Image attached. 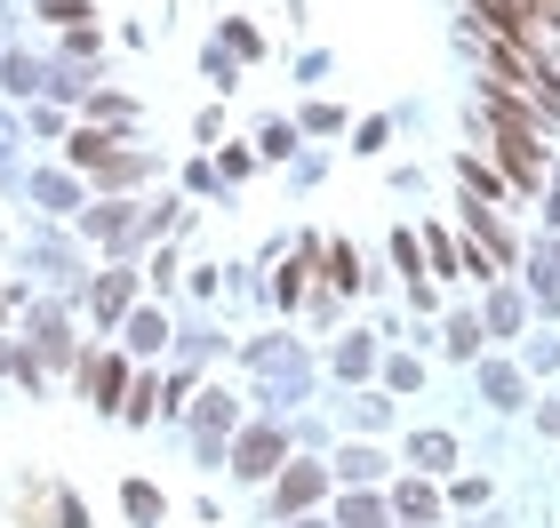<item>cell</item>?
Instances as JSON below:
<instances>
[{"instance_id": "1", "label": "cell", "mask_w": 560, "mask_h": 528, "mask_svg": "<svg viewBox=\"0 0 560 528\" xmlns=\"http://www.w3.org/2000/svg\"><path fill=\"white\" fill-rule=\"evenodd\" d=\"M280 457H289L280 424H257V433H241V448H233V472H241V481H272V472H280Z\"/></svg>"}, {"instance_id": "12", "label": "cell", "mask_w": 560, "mask_h": 528, "mask_svg": "<svg viewBox=\"0 0 560 528\" xmlns=\"http://www.w3.org/2000/svg\"><path fill=\"white\" fill-rule=\"evenodd\" d=\"M489 329H497V337H513V329H521V296H513V289H497V296H489Z\"/></svg>"}, {"instance_id": "18", "label": "cell", "mask_w": 560, "mask_h": 528, "mask_svg": "<svg viewBox=\"0 0 560 528\" xmlns=\"http://www.w3.org/2000/svg\"><path fill=\"white\" fill-rule=\"evenodd\" d=\"M345 528H385V505H376V496H352V505H345Z\"/></svg>"}, {"instance_id": "21", "label": "cell", "mask_w": 560, "mask_h": 528, "mask_svg": "<svg viewBox=\"0 0 560 528\" xmlns=\"http://www.w3.org/2000/svg\"><path fill=\"white\" fill-rule=\"evenodd\" d=\"M393 257H400V272H417L424 265V240L417 233H393Z\"/></svg>"}, {"instance_id": "10", "label": "cell", "mask_w": 560, "mask_h": 528, "mask_svg": "<svg viewBox=\"0 0 560 528\" xmlns=\"http://www.w3.org/2000/svg\"><path fill=\"white\" fill-rule=\"evenodd\" d=\"M120 505H129V513L152 528V520H161V489H152V481H129V489H120Z\"/></svg>"}, {"instance_id": "15", "label": "cell", "mask_w": 560, "mask_h": 528, "mask_svg": "<svg viewBox=\"0 0 560 528\" xmlns=\"http://www.w3.org/2000/svg\"><path fill=\"white\" fill-rule=\"evenodd\" d=\"M120 305H129V272H105V281H96V313H120Z\"/></svg>"}, {"instance_id": "24", "label": "cell", "mask_w": 560, "mask_h": 528, "mask_svg": "<svg viewBox=\"0 0 560 528\" xmlns=\"http://www.w3.org/2000/svg\"><path fill=\"white\" fill-rule=\"evenodd\" d=\"M537 424H545V433H560V392H552L545 409H537Z\"/></svg>"}, {"instance_id": "23", "label": "cell", "mask_w": 560, "mask_h": 528, "mask_svg": "<svg viewBox=\"0 0 560 528\" xmlns=\"http://www.w3.org/2000/svg\"><path fill=\"white\" fill-rule=\"evenodd\" d=\"M40 16H57V24H81L89 9H81V0H40Z\"/></svg>"}, {"instance_id": "2", "label": "cell", "mask_w": 560, "mask_h": 528, "mask_svg": "<svg viewBox=\"0 0 560 528\" xmlns=\"http://www.w3.org/2000/svg\"><path fill=\"white\" fill-rule=\"evenodd\" d=\"M233 424H241L233 392H200V400H192V441H200V457H209V465H217V448H224Z\"/></svg>"}, {"instance_id": "22", "label": "cell", "mask_w": 560, "mask_h": 528, "mask_svg": "<svg viewBox=\"0 0 560 528\" xmlns=\"http://www.w3.org/2000/svg\"><path fill=\"white\" fill-rule=\"evenodd\" d=\"M9 89H16V96H33V89H40V64H24V57H9Z\"/></svg>"}, {"instance_id": "19", "label": "cell", "mask_w": 560, "mask_h": 528, "mask_svg": "<svg viewBox=\"0 0 560 528\" xmlns=\"http://www.w3.org/2000/svg\"><path fill=\"white\" fill-rule=\"evenodd\" d=\"M472 233H480V240H489V257H504V248H513V240H504V224H497L489 209H472Z\"/></svg>"}, {"instance_id": "17", "label": "cell", "mask_w": 560, "mask_h": 528, "mask_svg": "<svg viewBox=\"0 0 560 528\" xmlns=\"http://www.w3.org/2000/svg\"><path fill=\"white\" fill-rule=\"evenodd\" d=\"M448 352H456V361H472V352H480V320H472V313L448 320Z\"/></svg>"}, {"instance_id": "8", "label": "cell", "mask_w": 560, "mask_h": 528, "mask_svg": "<svg viewBox=\"0 0 560 528\" xmlns=\"http://www.w3.org/2000/svg\"><path fill=\"white\" fill-rule=\"evenodd\" d=\"M393 505H400V520H432V513H441V496H432L424 481H400V489H393Z\"/></svg>"}, {"instance_id": "4", "label": "cell", "mask_w": 560, "mask_h": 528, "mask_svg": "<svg viewBox=\"0 0 560 528\" xmlns=\"http://www.w3.org/2000/svg\"><path fill=\"white\" fill-rule=\"evenodd\" d=\"M137 224H144V216L129 209V200H105V209H89V233H96V240H113V248H120V240H137Z\"/></svg>"}, {"instance_id": "11", "label": "cell", "mask_w": 560, "mask_h": 528, "mask_svg": "<svg viewBox=\"0 0 560 528\" xmlns=\"http://www.w3.org/2000/svg\"><path fill=\"white\" fill-rule=\"evenodd\" d=\"M129 344H137V352H161V344H168V320H161V313H137V320H129Z\"/></svg>"}, {"instance_id": "25", "label": "cell", "mask_w": 560, "mask_h": 528, "mask_svg": "<svg viewBox=\"0 0 560 528\" xmlns=\"http://www.w3.org/2000/svg\"><path fill=\"white\" fill-rule=\"evenodd\" d=\"M289 528H320V520H289Z\"/></svg>"}, {"instance_id": "13", "label": "cell", "mask_w": 560, "mask_h": 528, "mask_svg": "<svg viewBox=\"0 0 560 528\" xmlns=\"http://www.w3.org/2000/svg\"><path fill=\"white\" fill-rule=\"evenodd\" d=\"M337 472H345V481H376V472H385V457H376V448H345Z\"/></svg>"}, {"instance_id": "9", "label": "cell", "mask_w": 560, "mask_h": 528, "mask_svg": "<svg viewBox=\"0 0 560 528\" xmlns=\"http://www.w3.org/2000/svg\"><path fill=\"white\" fill-rule=\"evenodd\" d=\"M480 385H489V400H497V409H521V368H480Z\"/></svg>"}, {"instance_id": "7", "label": "cell", "mask_w": 560, "mask_h": 528, "mask_svg": "<svg viewBox=\"0 0 560 528\" xmlns=\"http://www.w3.org/2000/svg\"><path fill=\"white\" fill-rule=\"evenodd\" d=\"M409 465H424V472L456 465V441H448V433H417V441H409Z\"/></svg>"}, {"instance_id": "14", "label": "cell", "mask_w": 560, "mask_h": 528, "mask_svg": "<svg viewBox=\"0 0 560 528\" xmlns=\"http://www.w3.org/2000/svg\"><path fill=\"white\" fill-rule=\"evenodd\" d=\"M328 281L352 296V289H361V257H352V248H328Z\"/></svg>"}, {"instance_id": "20", "label": "cell", "mask_w": 560, "mask_h": 528, "mask_svg": "<svg viewBox=\"0 0 560 528\" xmlns=\"http://www.w3.org/2000/svg\"><path fill=\"white\" fill-rule=\"evenodd\" d=\"M337 368L361 376V368H369V337H345V344H337Z\"/></svg>"}, {"instance_id": "3", "label": "cell", "mask_w": 560, "mask_h": 528, "mask_svg": "<svg viewBox=\"0 0 560 528\" xmlns=\"http://www.w3.org/2000/svg\"><path fill=\"white\" fill-rule=\"evenodd\" d=\"M313 496H320V472L313 465H289V472H280V489H272V513H304Z\"/></svg>"}, {"instance_id": "6", "label": "cell", "mask_w": 560, "mask_h": 528, "mask_svg": "<svg viewBox=\"0 0 560 528\" xmlns=\"http://www.w3.org/2000/svg\"><path fill=\"white\" fill-rule=\"evenodd\" d=\"M81 385H89V392H96V400L113 409V400L129 392V368H120V361H89V368H81Z\"/></svg>"}, {"instance_id": "5", "label": "cell", "mask_w": 560, "mask_h": 528, "mask_svg": "<svg viewBox=\"0 0 560 528\" xmlns=\"http://www.w3.org/2000/svg\"><path fill=\"white\" fill-rule=\"evenodd\" d=\"M33 352H40V361H72V329H65V313H33Z\"/></svg>"}, {"instance_id": "16", "label": "cell", "mask_w": 560, "mask_h": 528, "mask_svg": "<svg viewBox=\"0 0 560 528\" xmlns=\"http://www.w3.org/2000/svg\"><path fill=\"white\" fill-rule=\"evenodd\" d=\"M33 200H48V209H72L81 192H72V176H33Z\"/></svg>"}]
</instances>
